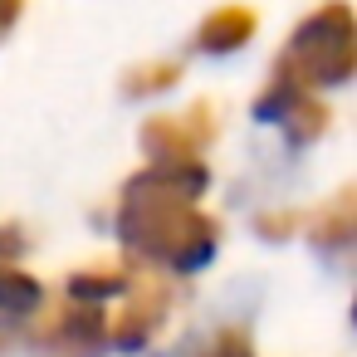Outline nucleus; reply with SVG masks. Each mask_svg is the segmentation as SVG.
Masks as SVG:
<instances>
[{
  "label": "nucleus",
  "instance_id": "nucleus-7",
  "mask_svg": "<svg viewBox=\"0 0 357 357\" xmlns=\"http://www.w3.org/2000/svg\"><path fill=\"white\" fill-rule=\"evenodd\" d=\"M15 20H20V0H0V40L15 30Z\"/></svg>",
  "mask_w": 357,
  "mask_h": 357
},
{
  "label": "nucleus",
  "instance_id": "nucleus-1",
  "mask_svg": "<svg viewBox=\"0 0 357 357\" xmlns=\"http://www.w3.org/2000/svg\"><path fill=\"white\" fill-rule=\"evenodd\" d=\"M206 181H211L206 162L137 172L118 201V235L172 269H201L215 255V230L196 211V196L206 191Z\"/></svg>",
  "mask_w": 357,
  "mask_h": 357
},
{
  "label": "nucleus",
  "instance_id": "nucleus-3",
  "mask_svg": "<svg viewBox=\"0 0 357 357\" xmlns=\"http://www.w3.org/2000/svg\"><path fill=\"white\" fill-rule=\"evenodd\" d=\"M215 137V118L206 108H191L181 118H152L142 128V147L152 152V167H191L201 162V147Z\"/></svg>",
  "mask_w": 357,
  "mask_h": 357
},
{
  "label": "nucleus",
  "instance_id": "nucleus-4",
  "mask_svg": "<svg viewBox=\"0 0 357 357\" xmlns=\"http://www.w3.org/2000/svg\"><path fill=\"white\" fill-rule=\"evenodd\" d=\"M255 118L259 123H279L284 128V137L294 142V147H303V142H313L323 128H328V113H323V103L303 89V84H294V79H274V89L255 103Z\"/></svg>",
  "mask_w": 357,
  "mask_h": 357
},
{
  "label": "nucleus",
  "instance_id": "nucleus-2",
  "mask_svg": "<svg viewBox=\"0 0 357 357\" xmlns=\"http://www.w3.org/2000/svg\"><path fill=\"white\" fill-rule=\"evenodd\" d=\"M279 74L303 84L308 93L347 84V74H352V10L333 0V6H323L318 15H308L294 30V40H289V50L279 59Z\"/></svg>",
  "mask_w": 357,
  "mask_h": 357
},
{
  "label": "nucleus",
  "instance_id": "nucleus-6",
  "mask_svg": "<svg viewBox=\"0 0 357 357\" xmlns=\"http://www.w3.org/2000/svg\"><path fill=\"white\" fill-rule=\"evenodd\" d=\"M35 303H40V284H35V279L15 274V269H0V308L25 313V308H35Z\"/></svg>",
  "mask_w": 357,
  "mask_h": 357
},
{
  "label": "nucleus",
  "instance_id": "nucleus-5",
  "mask_svg": "<svg viewBox=\"0 0 357 357\" xmlns=\"http://www.w3.org/2000/svg\"><path fill=\"white\" fill-rule=\"evenodd\" d=\"M250 35H255V15L240 6H225L196 30V50L201 54H235L240 45H250Z\"/></svg>",
  "mask_w": 357,
  "mask_h": 357
}]
</instances>
